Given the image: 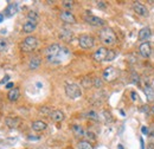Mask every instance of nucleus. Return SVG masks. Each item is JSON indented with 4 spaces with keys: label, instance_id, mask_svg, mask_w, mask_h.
I'll return each instance as SVG.
<instances>
[{
    "label": "nucleus",
    "instance_id": "f257e3e1",
    "mask_svg": "<svg viewBox=\"0 0 154 149\" xmlns=\"http://www.w3.org/2000/svg\"><path fill=\"white\" fill-rule=\"evenodd\" d=\"M65 49L60 47L58 44H52L50 46H47L44 51V54L46 57V59L49 62H56V60H60L62 59V53Z\"/></svg>",
    "mask_w": 154,
    "mask_h": 149
},
{
    "label": "nucleus",
    "instance_id": "f03ea898",
    "mask_svg": "<svg viewBox=\"0 0 154 149\" xmlns=\"http://www.w3.org/2000/svg\"><path fill=\"white\" fill-rule=\"evenodd\" d=\"M99 36H100L101 42H102L104 45H113V44H115V42H116V36H115L114 31H113L110 27H104V29H102V30L100 31Z\"/></svg>",
    "mask_w": 154,
    "mask_h": 149
},
{
    "label": "nucleus",
    "instance_id": "7ed1b4c3",
    "mask_svg": "<svg viewBox=\"0 0 154 149\" xmlns=\"http://www.w3.org/2000/svg\"><path fill=\"white\" fill-rule=\"evenodd\" d=\"M38 38H36V37H33V36H29V37H26L23 42H22V44H20V49H22V51H24V52H31V51H33L37 46H38Z\"/></svg>",
    "mask_w": 154,
    "mask_h": 149
},
{
    "label": "nucleus",
    "instance_id": "20e7f679",
    "mask_svg": "<svg viewBox=\"0 0 154 149\" xmlns=\"http://www.w3.org/2000/svg\"><path fill=\"white\" fill-rule=\"evenodd\" d=\"M65 95L71 98V100H76L81 97L82 95V90L80 88V85H77L75 83H71V84H66L65 85Z\"/></svg>",
    "mask_w": 154,
    "mask_h": 149
},
{
    "label": "nucleus",
    "instance_id": "39448f33",
    "mask_svg": "<svg viewBox=\"0 0 154 149\" xmlns=\"http://www.w3.org/2000/svg\"><path fill=\"white\" fill-rule=\"evenodd\" d=\"M78 44L82 49H91L95 45V40L91 36L88 34H82L78 39Z\"/></svg>",
    "mask_w": 154,
    "mask_h": 149
},
{
    "label": "nucleus",
    "instance_id": "423d86ee",
    "mask_svg": "<svg viewBox=\"0 0 154 149\" xmlns=\"http://www.w3.org/2000/svg\"><path fill=\"white\" fill-rule=\"evenodd\" d=\"M119 76V71L115 69V67H107L104 71H103V80L107 81V82H112L114 80H116Z\"/></svg>",
    "mask_w": 154,
    "mask_h": 149
},
{
    "label": "nucleus",
    "instance_id": "0eeeda50",
    "mask_svg": "<svg viewBox=\"0 0 154 149\" xmlns=\"http://www.w3.org/2000/svg\"><path fill=\"white\" fill-rule=\"evenodd\" d=\"M59 18L65 24H76V18L70 11H63L59 13Z\"/></svg>",
    "mask_w": 154,
    "mask_h": 149
},
{
    "label": "nucleus",
    "instance_id": "6e6552de",
    "mask_svg": "<svg viewBox=\"0 0 154 149\" xmlns=\"http://www.w3.org/2000/svg\"><path fill=\"white\" fill-rule=\"evenodd\" d=\"M84 20H86L89 25H91V26H103V25H104V20H103V19H101V18H99V17H96V16H91V14L86 16Z\"/></svg>",
    "mask_w": 154,
    "mask_h": 149
},
{
    "label": "nucleus",
    "instance_id": "1a4fd4ad",
    "mask_svg": "<svg viewBox=\"0 0 154 149\" xmlns=\"http://www.w3.org/2000/svg\"><path fill=\"white\" fill-rule=\"evenodd\" d=\"M107 53H108V50L106 47H100L97 49V51H95L94 53V60L97 62V63H101V62H104L106 60V57H107Z\"/></svg>",
    "mask_w": 154,
    "mask_h": 149
},
{
    "label": "nucleus",
    "instance_id": "9d476101",
    "mask_svg": "<svg viewBox=\"0 0 154 149\" xmlns=\"http://www.w3.org/2000/svg\"><path fill=\"white\" fill-rule=\"evenodd\" d=\"M133 10H134V12H135L136 14H139V16H141V17H147V14H148L147 7H146L145 5H142V4H140V3H134Z\"/></svg>",
    "mask_w": 154,
    "mask_h": 149
},
{
    "label": "nucleus",
    "instance_id": "9b49d317",
    "mask_svg": "<svg viewBox=\"0 0 154 149\" xmlns=\"http://www.w3.org/2000/svg\"><path fill=\"white\" fill-rule=\"evenodd\" d=\"M139 52L140 54L143 57V58H149L150 53H152V49H150V45L148 43H142L139 47Z\"/></svg>",
    "mask_w": 154,
    "mask_h": 149
},
{
    "label": "nucleus",
    "instance_id": "f8f14e48",
    "mask_svg": "<svg viewBox=\"0 0 154 149\" xmlns=\"http://www.w3.org/2000/svg\"><path fill=\"white\" fill-rule=\"evenodd\" d=\"M73 37V33L71 30H68V29H62L59 31V38L63 40V42H66V43H70V40L72 39Z\"/></svg>",
    "mask_w": 154,
    "mask_h": 149
},
{
    "label": "nucleus",
    "instance_id": "ddd939ff",
    "mask_svg": "<svg viewBox=\"0 0 154 149\" xmlns=\"http://www.w3.org/2000/svg\"><path fill=\"white\" fill-rule=\"evenodd\" d=\"M5 123L9 128H18L22 123V120L19 117H6Z\"/></svg>",
    "mask_w": 154,
    "mask_h": 149
},
{
    "label": "nucleus",
    "instance_id": "4468645a",
    "mask_svg": "<svg viewBox=\"0 0 154 149\" xmlns=\"http://www.w3.org/2000/svg\"><path fill=\"white\" fill-rule=\"evenodd\" d=\"M37 27V21L33 20H27L24 25H23V31L25 33H32Z\"/></svg>",
    "mask_w": 154,
    "mask_h": 149
},
{
    "label": "nucleus",
    "instance_id": "2eb2a0df",
    "mask_svg": "<svg viewBox=\"0 0 154 149\" xmlns=\"http://www.w3.org/2000/svg\"><path fill=\"white\" fill-rule=\"evenodd\" d=\"M17 12H18V4L17 3H11V4H9V6L5 10V16L6 17H12Z\"/></svg>",
    "mask_w": 154,
    "mask_h": 149
},
{
    "label": "nucleus",
    "instance_id": "dca6fc26",
    "mask_svg": "<svg viewBox=\"0 0 154 149\" xmlns=\"http://www.w3.org/2000/svg\"><path fill=\"white\" fill-rule=\"evenodd\" d=\"M19 97H20V91H19V89H17V88L11 89V90L9 91V94H7V98H9V101H11V102H17V101L19 100Z\"/></svg>",
    "mask_w": 154,
    "mask_h": 149
},
{
    "label": "nucleus",
    "instance_id": "f3484780",
    "mask_svg": "<svg viewBox=\"0 0 154 149\" xmlns=\"http://www.w3.org/2000/svg\"><path fill=\"white\" fill-rule=\"evenodd\" d=\"M64 114H63V111H60V110H53L51 114H50V118L53 121V122H62L63 120H64Z\"/></svg>",
    "mask_w": 154,
    "mask_h": 149
},
{
    "label": "nucleus",
    "instance_id": "a211bd4d",
    "mask_svg": "<svg viewBox=\"0 0 154 149\" xmlns=\"http://www.w3.org/2000/svg\"><path fill=\"white\" fill-rule=\"evenodd\" d=\"M72 133H73V135L76 136V137H84V135H86V131H84V129H83V127L82 125H78V124H75V125H72Z\"/></svg>",
    "mask_w": 154,
    "mask_h": 149
},
{
    "label": "nucleus",
    "instance_id": "6ab92c4d",
    "mask_svg": "<svg viewBox=\"0 0 154 149\" xmlns=\"http://www.w3.org/2000/svg\"><path fill=\"white\" fill-rule=\"evenodd\" d=\"M46 128H47V124L45 122H43V121H35L32 123V129L35 131H43Z\"/></svg>",
    "mask_w": 154,
    "mask_h": 149
},
{
    "label": "nucleus",
    "instance_id": "aec40b11",
    "mask_svg": "<svg viewBox=\"0 0 154 149\" xmlns=\"http://www.w3.org/2000/svg\"><path fill=\"white\" fill-rule=\"evenodd\" d=\"M150 37V29L149 27H143L139 31V39L140 40H146Z\"/></svg>",
    "mask_w": 154,
    "mask_h": 149
},
{
    "label": "nucleus",
    "instance_id": "412c9836",
    "mask_svg": "<svg viewBox=\"0 0 154 149\" xmlns=\"http://www.w3.org/2000/svg\"><path fill=\"white\" fill-rule=\"evenodd\" d=\"M40 62H42V59L39 58V57H32L31 59H30V63H29V67L31 69V70H36V69H38L39 67V65H40Z\"/></svg>",
    "mask_w": 154,
    "mask_h": 149
},
{
    "label": "nucleus",
    "instance_id": "4be33fe9",
    "mask_svg": "<svg viewBox=\"0 0 154 149\" xmlns=\"http://www.w3.org/2000/svg\"><path fill=\"white\" fill-rule=\"evenodd\" d=\"M143 91H145L148 101H154V89L152 87H145Z\"/></svg>",
    "mask_w": 154,
    "mask_h": 149
},
{
    "label": "nucleus",
    "instance_id": "5701e85b",
    "mask_svg": "<svg viewBox=\"0 0 154 149\" xmlns=\"http://www.w3.org/2000/svg\"><path fill=\"white\" fill-rule=\"evenodd\" d=\"M77 148L78 149H94L93 144L89 141H80L78 144H77Z\"/></svg>",
    "mask_w": 154,
    "mask_h": 149
},
{
    "label": "nucleus",
    "instance_id": "b1692460",
    "mask_svg": "<svg viewBox=\"0 0 154 149\" xmlns=\"http://www.w3.org/2000/svg\"><path fill=\"white\" fill-rule=\"evenodd\" d=\"M86 117L89 118V120H93V121H100V115L95 111V110H90L86 114Z\"/></svg>",
    "mask_w": 154,
    "mask_h": 149
},
{
    "label": "nucleus",
    "instance_id": "393cba45",
    "mask_svg": "<svg viewBox=\"0 0 154 149\" xmlns=\"http://www.w3.org/2000/svg\"><path fill=\"white\" fill-rule=\"evenodd\" d=\"M9 47V42L5 38H0V52L6 51Z\"/></svg>",
    "mask_w": 154,
    "mask_h": 149
},
{
    "label": "nucleus",
    "instance_id": "a878e982",
    "mask_svg": "<svg viewBox=\"0 0 154 149\" xmlns=\"http://www.w3.org/2000/svg\"><path fill=\"white\" fill-rule=\"evenodd\" d=\"M115 57H116L115 51H113V50H108V53H107V57H106V60H104V62H112V60L115 59Z\"/></svg>",
    "mask_w": 154,
    "mask_h": 149
},
{
    "label": "nucleus",
    "instance_id": "bb28decb",
    "mask_svg": "<svg viewBox=\"0 0 154 149\" xmlns=\"http://www.w3.org/2000/svg\"><path fill=\"white\" fill-rule=\"evenodd\" d=\"M27 18H29V20H33V21H37L39 17H38L37 12H35V11H30V12L27 13Z\"/></svg>",
    "mask_w": 154,
    "mask_h": 149
},
{
    "label": "nucleus",
    "instance_id": "cd10ccee",
    "mask_svg": "<svg viewBox=\"0 0 154 149\" xmlns=\"http://www.w3.org/2000/svg\"><path fill=\"white\" fill-rule=\"evenodd\" d=\"M93 83H91V80L90 78H84V80H82V85H83V88H89L90 85H91Z\"/></svg>",
    "mask_w": 154,
    "mask_h": 149
},
{
    "label": "nucleus",
    "instance_id": "c85d7f7f",
    "mask_svg": "<svg viewBox=\"0 0 154 149\" xmlns=\"http://www.w3.org/2000/svg\"><path fill=\"white\" fill-rule=\"evenodd\" d=\"M94 85H95V88L100 89V88L103 85V82H102V80H101V78H95V80H94Z\"/></svg>",
    "mask_w": 154,
    "mask_h": 149
},
{
    "label": "nucleus",
    "instance_id": "c756f323",
    "mask_svg": "<svg viewBox=\"0 0 154 149\" xmlns=\"http://www.w3.org/2000/svg\"><path fill=\"white\" fill-rule=\"evenodd\" d=\"M87 138H89V140H93V141H95L96 140V136H95V134L94 133H91V131H86V135H84Z\"/></svg>",
    "mask_w": 154,
    "mask_h": 149
},
{
    "label": "nucleus",
    "instance_id": "7c9ffc66",
    "mask_svg": "<svg viewBox=\"0 0 154 149\" xmlns=\"http://www.w3.org/2000/svg\"><path fill=\"white\" fill-rule=\"evenodd\" d=\"M40 112H42V114H49V116H50V114H51L52 111H50V108H49V107H43V108L40 109Z\"/></svg>",
    "mask_w": 154,
    "mask_h": 149
},
{
    "label": "nucleus",
    "instance_id": "2f4dec72",
    "mask_svg": "<svg viewBox=\"0 0 154 149\" xmlns=\"http://www.w3.org/2000/svg\"><path fill=\"white\" fill-rule=\"evenodd\" d=\"M63 6L69 10V9H71V7L73 6V3H72V1H63Z\"/></svg>",
    "mask_w": 154,
    "mask_h": 149
},
{
    "label": "nucleus",
    "instance_id": "473e14b6",
    "mask_svg": "<svg viewBox=\"0 0 154 149\" xmlns=\"http://www.w3.org/2000/svg\"><path fill=\"white\" fill-rule=\"evenodd\" d=\"M147 135L154 137V125H150V127L148 128V134H147Z\"/></svg>",
    "mask_w": 154,
    "mask_h": 149
},
{
    "label": "nucleus",
    "instance_id": "72a5a7b5",
    "mask_svg": "<svg viewBox=\"0 0 154 149\" xmlns=\"http://www.w3.org/2000/svg\"><path fill=\"white\" fill-rule=\"evenodd\" d=\"M130 96H132V100H133V101H136V100L139 98L137 94H136V92H134V91H133V92H130Z\"/></svg>",
    "mask_w": 154,
    "mask_h": 149
},
{
    "label": "nucleus",
    "instance_id": "f704fd0d",
    "mask_svg": "<svg viewBox=\"0 0 154 149\" xmlns=\"http://www.w3.org/2000/svg\"><path fill=\"white\" fill-rule=\"evenodd\" d=\"M96 4H97V6L101 7V9H104V7H106V3H104V1H97Z\"/></svg>",
    "mask_w": 154,
    "mask_h": 149
},
{
    "label": "nucleus",
    "instance_id": "c9c22d12",
    "mask_svg": "<svg viewBox=\"0 0 154 149\" xmlns=\"http://www.w3.org/2000/svg\"><path fill=\"white\" fill-rule=\"evenodd\" d=\"M133 82H134V83H137V82H139V77L136 76V73H133Z\"/></svg>",
    "mask_w": 154,
    "mask_h": 149
},
{
    "label": "nucleus",
    "instance_id": "e433bc0d",
    "mask_svg": "<svg viewBox=\"0 0 154 149\" xmlns=\"http://www.w3.org/2000/svg\"><path fill=\"white\" fill-rule=\"evenodd\" d=\"M141 131H142L143 134H148V129H147L146 127H142V128H141Z\"/></svg>",
    "mask_w": 154,
    "mask_h": 149
},
{
    "label": "nucleus",
    "instance_id": "4c0bfd02",
    "mask_svg": "<svg viewBox=\"0 0 154 149\" xmlns=\"http://www.w3.org/2000/svg\"><path fill=\"white\" fill-rule=\"evenodd\" d=\"M9 78H10L9 76H5V77H4V80L1 81V83H3V84H4V83H7V81H9Z\"/></svg>",
    "mask_w": 154,
    "mask_h": 149
},
{
    "label": "nucleus",
    "instance_id": "58836bf2",
    "mask_svg": "<svg viewBox=\"0 0 154 149\" xmlns=\"http://www.w3.org/2000/svg\"><path fill=\"white\" fill-rule=\"evenodd\" d=\"M11 88H13V83H7L6 84V89H11Z\"/></svg>",
    "mask_w": 154,
    "mask_h": 149
},
{
    "label": "nucleus",
    "instance_id": "ea45409f",
    "mask_svg": "<svg viewBox=\"0 0 154 149\" xmlns=\"http://www.w3.org/2000/svg\"><path fill=\"white\" fill-rule=\"evenodd\" d=\"M4 20V13H0V23Z\"/></svg>",
    "mask_w": 154,
    "mask_h": 149
},
{
    "label": "nucleus",
    "instance_id": "a19ab883",
    "mask_svg": "<svg viewBox=\"0 0 154 149\" xmlns=\"http://www.w3.org/2000/svg\"><path fill=\"white\" fill-rule=\"evenodd\" d=\"M117 149H123V145H122V144H119V145H117Z\"/></svg>",
    "mask_w": 154,
    "mask_h": 149
},
{
    "label": "nucleus",
    "instance_id": "79ce46f5",
    "mask_svg": "<svg viewBox=\"0 0 154 149\" xmlns=\"http://www.w3.org/2000/svg\"><path fill=\"white\" fill-rule=\"evenodd\" d=\"M152 111H153V112H154V107H153V108H152Z\"/></svg>",
    "mask_w": 154,
    "mask_h": 149
}]
</instances>
